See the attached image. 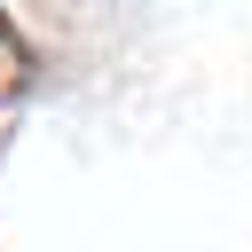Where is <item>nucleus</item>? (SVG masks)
I'll return each mask as SVG.
<instances>
[{"instance_id": "obj_1", "label": "nucleus", "mask_w": 252, "mask_h": 252, "mask_svg": "<svg viewBox=\"0 0 252 252\" xmlns=\"http://www.w3.org/2000/svg\"><path fill=\"white\" fill-rule=\"evenodd\" d=\"M24 87H32V47L16 32H0V102H16Z\"/></svg>"}, {"instance_id": "obj_2", "label": "nucleus", "mask_w": 252, "mask_h": 252, "mask_svg": "<svg viewBox=\"0 0 252 252\" xmlns=\"http://www.w3.org/2000/svg\"><path fill=\"white\" fill-rule=\"evenodd\" d=\"M0 32H8V16H0Z\"/></svg>"}]
</instances>
